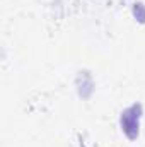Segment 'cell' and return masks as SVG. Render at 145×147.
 <instances>
[{"mask_svg": "<svg viewBox=\"0 0 145 147\" xmlns=\"http://www.w3.org/2000/svg\"><path fill=\"white\" fill-rule=\"evenodd\" d=\"M140 116H142V106L132 105L130 108L121 113V130L126 134L128 139H137L140 132Z\"/></svg>", "mask_w": 145, "mask_h": 147, "instance_id": "cell-1", "label": "cell"}]
</instances>
